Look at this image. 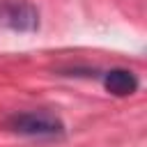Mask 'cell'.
I'll list each match as a JSON object with an SVG mask.
<instances>
[{
    "label": "cell",
    "instance_id": "obj_1",
    "mask_svg": "<svg viewBox=\"0 0 147 147\" xmlns=\"http://www.w3.org/2000/svg\"><path fill=\"white\" fill-rule=\"evenodd\" d=\"M7 126L14 133L21 136H32V138H51V136H60L64 133V124L51 115V113H41V110H28V113H16L7 119Z\"/></svg>",
    "mask_w": 147,
    "mask_h": 147
},
{
    "label": "cell",
    "instance_id": "obj_3",
    "mask_svg": "<svg viewBox=\"0 0 147 147\" xmlns=\"http://www.w3.org/2000/svg\"><path fill=\"white\" fill-rule=\"evenodd\" d=\"M103 87L115 96H129L138 90V78L129 69H110L103 74Z\"/></svg>",
    "mask_w": 147,
    "mask_h": 147
},
{
    "label": "cell",
    "instance_id": "obj_2",
    "mask_svg": "<svg viewBox=\"0 0 147 147\" xmlns=\"http://www.w3.org/2000/svg\"><path fill=\"white\" fill-rule=\"evenodd\" d=\"M0 23L16 32H34L39 28V14L30 2L16 0L0 7Z\"/></svg>",
    "mask_w": 147,
    "mask_h": 147
}]
</instances>
